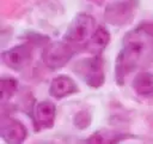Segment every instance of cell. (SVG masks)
<instances>
[{"label":"cell","mask_w":153,"mask_h":144,"mask_svg":"<svg viewBox=\"0 0 153 144\" xmlns=\"http://www.w3.org/2000/svg\"><path fill=\"white\" fill-rule=\"evenodd\" d=\"M145 48L146 43L141 38L139 30L129 32L126 40H123V47L115 62V78L118 85H122L126 78L137 68Z\"/></svg>","instance_id":"6da1fadb"},{"label":"cell","mask_w":153,"mask_h":144,"mask_svg":"<svg viewBox=\"0 0 153 144\" xmlns=\"http://www.w3.org/2000/svg\"><path fill=\"white\" fill-rule=\"evenodd\" d=\"M73 71L91 88H99L105 82L104 60L100 54H92V56L78 60L73 66Z\"/></svg>","instance_id":"7a4b0ae2"},{"label":"cell","mask_w":153,"mask_h":144,"mask_svg":"<svg viewBox=\"0 0 153 144\" xmlns=\"http://www.w3.org/2000/svg\"><path fill=\"white\" fill-rule=\"evenodd\" d=\"M96 19L87 13L76 14L66 30L63 38L72 44L87 42L96 31Z\"/></svg>","instance_id":"3957f363"},{"label":"cell","mask_w":153,"mask_h":144,"mask_svg":"<svg viewBox=\"0 0 153 144\" xmlns=\"http://www.w3.org/2000/svg\"><path fill=\"white\" fill-rule=\"evenodd\" d=\"M73 55H74L73 44L63 38L62 41L49 43L43 50L42 59L48 68L59 70L63 67L72 59Z\"/></svg>","instance_id":"277c9868"},{"label":"cell","mask_w":153,"mask_h":144,"mask_svg":"<svg viewBox=\"0 0 153 144\" xmlns=\"http://www.w3.org/2000/svg\"><path fill=\"white\" fill-rule=\"evenodd\" d=\"M1 59H2V62L8 68L14 71H22L30 64L32 59V47L26 43L14 46L2 52Z\"/></svg>","instance_id":"5b68a950"},{"label":"cell","mask_w":153,"mask_h":144,"mask_svg":"<svg viewBox=\"0 0 153 144\" xmlns=\"http://www.w3.org/2000/svg\"><path fill=\"white\" fill-rule=\"evenodd\" d=\"M104 18L111 25H126L134 18V5L130 1H117L110 4L105 8Z\"/></svg>","instance_id":"8992f818"},{"label":"cell","mask_w":153,"mask_h":144,"mask_svg":"<svg viewBox=\"0 0 153 144\" xmlns=\"http://www.w3.org/2000/svg\"><path fill=\"white\" fill-rule=\"evenodd\" d=\"M0 136L10 144H20L27 137L26 127L17 119L11 116H2L0 121Z\"/></svg>","instance_id":"52a82bcc"},{"label":"cell","mask_w":153,"mask_h":144,"mask_svg":"<svg viewBox=\"0 0 153 144\" xmlns=\"http://www.w3.org/2000/svg\"><path fill=\"white\" fill-rule=\"evenodd\" d=\"M56 107L50 101L37 102L32 110V120L36 131L51 128L55 122Z\"/></svg>","instance_id":"ba28073f"},{"label":"cell","mask_w":153,"mask_h":144,"mask_svg":"<svg viewBox=\"0 0 153 144\" xmlns=\"http://www.w3.org/2000/svg\"><path fill=\"white\" fill-rule=\"evenodd\" d=\"M78 91H79V88L76 83L69 76H66V74H60L55 77L49 85V95L57 100L73 95Z\"/></svg>","instance_id":"9c48e42d"},{"label":"cell","mask_w":153,"mask_h":144,"mask_svg":"<svg viewBox=\"0 0 153 144\" xmlns=\"http://www.w3.org/2000/svg\"><path fill=\"white\" fill-rule=\"evenodd\" d=\"M110 42V32L104 26H98L91 38L86 42V49L91 54H100Z\"/></svg>","instance_id":"30bf717a"},{"label":"cell","mask_w":153,"mask_h":144,"mask_svg":"<svg viewBox=\"0 0 153 144\" xmlns=\"http://www.w3.org/2000/svg\"><path fill=\"white\" fill-rule=\"evenodd\" d=\"M133 89L141 96H149L153 94V74L149 72H140L133 80Z\"/></svg>","instance_id":"8fae6325"},{"label":"cell","mask_w":153,"mask_h":144,"mask_svg":"<svg viewBox=\"0 0 153 144\" xmlns=\"http://www.w3.org/2000/svg\"><path fill=\"white\" fill-rule=\"evenodd\" d=\"M18 83L12 77H2L1 79V101L6 102L10 100L17 91Z\"/></svg>","instance_id":"7c38bea8"},{"label":"cell","mask_w":153,"mask_h":144,"mask_svg":"<svg viewBox=\"0 0 153 144\" xmlns=\"http://www.w3.org/2000/svg\"><path fill=\"white\" fill-rule=\"evenodd\" d=\"M80 122H82V127L81 128H85V127H87L90 125L91 118H90V115L86 112H80L79 114L75 115V118H74V125L76 127H79L80 126Z\"/></svg>","instance_id":"4fadbf2b"}]
</instances>
